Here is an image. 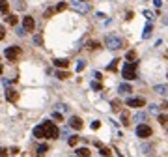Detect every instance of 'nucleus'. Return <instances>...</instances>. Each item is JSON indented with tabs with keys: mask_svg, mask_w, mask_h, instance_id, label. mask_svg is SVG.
<instances>
[{
	"mask_svg": "<svg viewBox=\"0 0 168 157\" xmlns=\"http://www.w3.org/2000/svg\"><path fill=\"white\" fill-rule=\"evenodd\" d=\"M163 22H164V25H168V15H166V17L163 19Z\"/></svg>",
	"mask_w": 168,
	"mask_h": 157,
	"instance_id": "obj_47",
	"label": "nucleus"
},
{
	"mask_svg": "<svg viewBox=\"0 0 168 157\" xmlns=\"http://www.w3.org/2000/svg\"><path fill=\"white\" fill-rule=\"evenodd\" d=\"M105 45H107V49H110V51H116V49H121L123 47V43H121V39L118 36H107Z\"/></svg>",
	"mask_w": 168,
	"mask_h": 157,
	"instance_id": "obj_4",
	"label": "nucleus"
},
{
	"mask_svg": "<svg viewBox=\"0 0 168 157\" xmlns=\"http://www.w3.org/2000/svg\"><path fill=\"white\" fill-rule=\"evenodd\" d=\"M69 125H71L73 129H77V131H81V129L84 127V122L78 118V116H73V118L69 120Z\"/></svg>",
	"mask_w": 168,
	"mask_h": 157,
	"instance_id": "obj_9",
	"label": "nucleus"
},
{
	"mask_svg": "<svg viewBox=\"0 0 168 157\" xmlns=\"http://www.w3.org/2000/svg\"><path fill=\"white\" fill-rule=\"evenodd\" d=\"M4 54H6V58H8L9 62H15L19 56H21V49H19V47H8Z\"/></svg>",
	"mask_w": 168,
	"mask_h": 157,
	"instance_id": "obj_5",
	"label": "nucleus"
},
{
	"mask_svg": "<svg viewBox=\"0 0 168 157\" xmlns=\"http://www.w3.org/2000/svg\"><path fill=\"white\" fill-rule=\"evenodd\" d=\"M67 144H69V146H77L78 144V137H77V135H73V137L67 140Z\"/></svg>",
	"mask_w": 168,
	"mask_h": 157,
	"instance_id": "obj_26",
	"label": "nucleus"
},
{
	"mask_svg": "<svg viewBox=\"0 0 168 157\" xmlns=\"http://www.w3.org/2000/svg\"><path fill=\"white\" fill-rule=\"evenodd\" d=\"M121 123L123 125H129V114L127 112H121Z\"/></svg>",
	"mask_w": 168,
	"mask_h": 157,
	"instance_id": "obj_25",
	"label": "nucleus"
},
{
	"mask_svg": "<svg viewBox=\"0 0 168 157\" xmlns=\"http://www.w3.org/2000/svg\"><path fill=\"white\" fill-rule=\"evenodd\" d=\"M71 157H78V155H71Z\"/></svg>",
	"mask_w": 168,
	"mask_h": 157,
	"instance_id": "obj_49",
	"label": "nucleus"
},
{
	"mask_svg": "<svg viewBox=\"0 0 168 157\" xmlns=\"http://www.w3.org/2000/svg\"><path fill=\"white\" fill-rule=\"evenodd\" d=\"M65 8H67V4H65V2H60L58 6H56V11H64Z\"/></svg>",
	"mask_w": 168,
	"mask_h": 157,
	"instance_id": "obj_33",
	"label": "nucleus"
},
{
	"mask_svg": "<svg viewBox=\"0 0 168 157\" xmlns=\"http://www.w3.org/2000/svg\"><path fill=\"white\" fill-rule=\"evenodd\" d=\"M4 38H6V28H4L2 25H0V41H2Z\"/></svg>",
	"mask_w": 168,
	"mask_h": 157,
	"instance_id": "obj_34",
	"label": "nucleus"
},
{
	"mask_svg": "<svg viewBox=\"0 0 168 157\" xmlns=\"http://www.w3.org/2000/svg\"><path fill=\"white\" fill-rule=\"evenodd\" d=\"M26 8V2L25 0H17V9H25Z\"/></svg>",
	"mask_w": 168,
	"mask_h": 157,
	"instance_id": "obj_30",
	"label": "nucleus"
},
{
	"mask_svg": "<svg viewBox=\"0 0 168 157\" xmlns=\"http://www.w3.org/2000/svg\"><path fill=\"white\" fill-rule=\"evenodd\" d=\"M88 49H92V51L99 49V43H97V41H90V43H88Z\"/></svg>",
	"mask_w": 168,
	"mask_h": 157,
	"instance_id": "obj_27",
	"label": "nucleus"
},
{
	"mask_svg": "<svg viewBox=\"0 0 168 157\" xmlns=\"http://www.w3.org/2000/svg\"><path fill=\"white\" fill-rule=\"evenodd\" d=\"M0 11L6 15H9V2L8 0H0Z\"/></svg>",
	"mask_w": 168,
	"mask_h": 157,
	"instance_id": "obj_16",
	"label": "nucleus"
},
{
	"mask_svg": "<svg viewBox=\"0 0 168 157\" xmlns=\"http://www.w3.org/2000/svg\"><path fill=\"white\" fill-rule=\"evenodd\" d=\"M9 153H13V155H17V153H19V148H11V150H9Z\"/></svg>",
	"mask_w": 168,
	"mask_h": 157,
	"instance_id": "obj_45",
	"label": "nucleus"
},
{
	"mask_svg": "<svg viewBox=\"0 0 168 157\" xmlns=\"http://www.w3.org/2000/svg\"><path fill=\"white\" fill-rule=\"evenodd\" d=\"M146 118H148V114H146V112H142V110H138L137 114L133 116V120L134 122H138V123H142V122H146Z\"/></svg>",
	"mask_w": 168,
	"mask_h": 157,
	"instance_id": "obj_13",
	"label": "nucleus"
},
{
	"mask_svg": "<svg viewBox=\"0 0 168 157\" xmlns=\"http://www.w3.org/2000/svg\"><path fill=\"white\" fill-rule=\"evenodd\" d=\"M112 109H114V110H120V101H118V99L112 101Z\"/></svg>",
	"mask_w": 168,
	"mask_h": 157,
	"instance_id": "obj_38",
	"label": "nucleus"
},
{
	"mask_svg": "<svg viewBox=\"0 0 168 157\" xmlns=\"http://www.w3.org/2000/svg\"><path fill=\"white\" fill-rule=\"evenodd\" d=\"M54 11H56V9H54V8H49V9H47V11H45V17H51V15H52V13H54Z\"/></svg>",
	"mask_w": 168,
	"mask_h": 157,
	"instance_id": "obj_37",
	"label": "nucleus"
},
{
	"mask_svg": "<svg viewBox=\"0 0 168 157\" xmlns=\"http://www.w3.org/2000/svg\"><path fill=\"white\" fill-rule=\"evenodd\" d=\"M99 125H101L99 122H94V123H92V129H99Z\"/></svg>",
	"mask_w": 168,
	"mask_h": 157,
	"instance_id": "obj_44",
	"label": "nucleus"
},
{
	"mask_svg": "<svg viewBox=\"0 0 168 157\" xmlns=\"http://www.w3.org/2000/svg\"><path fill=\"white\" fill-rule=\"evenodd\" d=\"M150 150H151V146H148V144H146V146H142V152H144V153H148Z\"/></svg>",
	"mask_w": 168,
	"mask_h": 157,
	"instance_id": "obj_42",
	"label": "nucleus"
},
{
	"mask_svg": "<svg viewBox=\"0 0 168 157\" xmlns=\"http://www.w3.org/2000/svg\"><path fill=\"white\" fill-rule=\"evenodd\" d=\"M166 77H168V73H166Z\"/></svg>",
	"mask_w": 168,
	"mask_h": 157,
	"instance_id": "obj_50",
	"label": "nucleus"
},
{
	"mask_svg": "<svg viewBox=\"0 0 168 157\" xmlns=\"http://www.w3.org/2000/svg\"><path fill=\"white\" fill-rule=\"evenodd\" d=\"M150 112H151V114H157V116H159V107H157V105H150Z\"/></svg>",
	"mask_w": 168,
	"mask_h": 157,
	"instance_id": "obj_29",
	"label": "nucleus"
},
{
	"mask_svg": "<svg viewBox=\"0 0 168 157\" xmlns=\"http://www.w3.org/2000/svg\"><path fill=\"white\" fill-rule=\"evenodd\" d=\"M56 77H58L60 81H64V78H67V77H71V75L67 73V71H64V69H62V71H56Z\"/></svg>",
	"mask_w": 168,
	"mask_h": 157,
	"instance_id": "obj_21",
	"label": "nucleus"
},
{
	"mask_svg": "<svg viewBox=\"0 0 168 157\" xmlns=\"http://www.w3.org/2000/svg\"><path fill=\"white\" fill-rule=\"evenodd\" d=\"M77 155L78 157H90V150L88 148H78L77 150Z\"/></svg>",
	"mask_w": 168,
	"mask_h": 157,
	"instance_id": "obj_18",
	"label": "nucleus"
},
{
	"mask_svg": "<svg viewBox=\"0 0 168 157\" xmlns=\"http://www.w3.org/2000/svg\"><path fill=\"white\" fill-rule=\"evenodd\" d=\"M153 90L157 94H161V95H168V84H157Z\"/></svg>",
	"mask_w": 168,
	"mask_h": 157,
	"instance_id": "obj_11",
	"label": "nucleus"
},
{
	"mask_svg": "<svg viewBox=\"0 0 168 157\" xmlns=\"http://www.w3.org/2000/svg\"><path fill=\"white\" fill-rule=\"evenodd\" d=\"M118 92L125 95V94H131V92H133V88H131V84H120V86H118Z\"/></svg>",
	"mask_w": 168,
	"mask_h": 157,
	"instance_id": "obj_15",
	"label": "nucleus"
},
{
	"mask_svg": "<svg viewBox=\"0 0 168 157\" xmlns=\"http://www.w3.org/2000/svg\"><path fill=\"white\" fill-rule=\"evenodd\" d=\"M99 150H101V153H103V157H110V153H112L108 148H105V146H103V148H99Z\"/></svg>",
	"mask_w": 168,
	"mask_h": 157,
	"instance_id": "obj_28",
	"label": "nucleus"
},
{
	"mask_svg": "<svg viewBox=\"0 0 168 157\" xmlns=\"http://www.w3.org/2000/svg\"><path fill=\"white\" fill-rule=\"evenodd\" d=\"M25 34H26L25 28H17V36H25Z\"/></svg>",
	"mask_w": 168,
	"mask_h": 157,
	"instance_id": "obj_40",
	"label": "nucleus"
},
{
	"mask_svg": "<svg viewBox=\"0 0 168 157\" xmlns=\"http://www.w3.org/2000/svg\"><path fill=\"white\" fill-rule=\"evenodd\" d=\"M92 88H94V90H99V92H101V84H99V82H92Z\"/></svg>",
	"mask_w": 168,
	"mask_h": 157,
	"instance_id": "obj_41",
	"label": "nucleus"
},
{
	"mask_svg": "<svg viewBox=\"0 0 168 157\" xmlns=\"http://www.w3.org/2000/svg\"><path fill=\"white\" fill-rule=\"evenodd\" d=\"M45 152H49V146H47V144H41L39 148H38V155H43Z\"/></svg>",
	"mask_w": 168,
	"mask_h": 157,
	"instance_id": "obj_24",
	"label": "nucleus"
},
{
	"mask_svg": "<svg viewBox=\"0 0 168 157\" xmlns=\"http://www.w3.org/2000/svg\"><path fill=\"white\" fill-rule=\"evenodd\" d=\"M157 120H159L161 125H166V123H168V114H159V116H157Z\"/></svg>",
	"mask_w": 168,
	"mask_h": 157,
	"instance_id": "obj_20",
	"label": "nucleus"
},
{
	"mask_svg": "<svg viewBox=\"0 0 168 157\" xmlns=\"http://www.w3.org/2000/svg\"><path fill=\"white\" fill-rule=\"evenodd\" d=\"M22 28H25L26 32H32L34 28H36V21H34L30 15H26L25 19H22Z\"/></svg>",
	"mask_w": 168,
	"mask_h": 157,
	"instance_id": "obj_7",
	"label": "nucleus"
},
{
	"mask_svg": "<svg viewBox=\"0 0 168 157\" xmlns=\"http://www.w3.org/2000/svg\"><path fill=\"white\" fill-rule=\"evenodd\" d=\"M118 62H120V60H112V64H108L107 69H108V71H116V69H118Z\"/></svg>",
	"mask_w": 168,
	"mask_h": 157,
	"instance_id": "obj_22",
	"label": "nucleus"
},
{
	"mask_svg": "<svg viewBox=\"0 0 168 157\" xmlns=\"http://www.w3.org/2000/svg\"><path fill=\"white\" fill-rule=\"evenodd\" d=\"M144 105H146V101H144L142 97H131V99H127V107L140 109V107H144Z\"/></svg>",
	"mask_w": 168,
	"mask_h": 157,
	"instance_id": "obj_8",
	"label": "nucleus"
},
{
	"mask_svg": "<svg viewBox=\"0 0 168 157\" xmlns=\"http://www.w3.org/2000/svg\"><path fill=\"white\" fill-rule=\"evenodd\" d=\"M2 71H4V67H2V65H0V75H2Z\"/></svg>",
	"mask_w": 168,
	"mask_h": 157,
	"instance_id": "obj_48",
	"label": "nucleus"
},
{
	"mask_svg": "<svg viewBox=\"0 0 168 157\" xmlns=\"http://www.w3.org/2000/svg\"><path fill=\"white\" fill-rule=\"evenodd\" d=\"M6 99L9 101V103H15V101L19 99V94L15 92L13 88H8V90H6Z\"/></svg>",
	"mask_w": 168,
	"mask_h": 157,
	"instance_id": "obj_10",
	"label": "nucleus"
},
{
	"mask_svg": "<svg viewBox=\"0 0 168 157\" xmlns=\"http://www.w3.org/2000/svg\"><path fill=\"white\" fill-rule=\"evenodd\" d=\"M144 15H146V17H148L150 21H151V19L155 17V15H153V11H150V9H144Z\"/></svg>",
	"mask_w": 168,
	"mask_h": 157,
	"instance_id": "obj_32",
	"label": "nucleus"
},
{
	"mask_svg": "<svg viewBox=\"0 0 168 157\" xmlns=\"http://www.w3.org/2000/svg\"><path fill=\"white\" fill-rule=\"evenodd\" d=\"M34 137H36V139H45V129H43V125H36V127H34Z\"/></svg>",
	"mask_w": 168,
	"mask_h": 157,
	"instance_id": "obj_12",
	"label": "nucleus"
},
{
	"mask_svg": "<svg viewBox=\"0 0 168 157\" xmlns=\"http://www.w3.org/2000/svg\"><path fill=\"white\" fill-rule=\"evenodd\" d=\"M54 65H56V67H62V69H65V67L69 65V60H65V58H56V60H54Z\"/></svg>",
	"mask_w": 168,
	"mask_h": 157,
	"instance_id": "obj_14",
	"label": "nucleus"
},
{
	"mask_svg": "<svg viewBox=\"0 0 168 157\" xmlns=\"http://www.w3.org/2000/svg\"><path fill=\"white\" fill-rule=\"evenodd\" d=\"M137 67H138L137 62H127L125 65H123L121 77L125 78V81H134V78H137Z\"/></svg>",
	"mask_w": 168,
	"mask_h": 157,
	"instance_id": "obj_2",
	"label": "nucleus"
},
{
	"mask_svg": "<svg viewBox=\"0 0 168 157\" xmlns=\"http://www.w3.org/2000/svg\"><path fill=\"white\" fill-rule=\"evenodd\" d=\"M69 8L75 9V11H78V13H88V11H90V4L84 2V0H71Z\"/></svg>",
	"mask_w": 168,
	"mask_h": 157,
	"instance_id": "obj_3",
	"label": "nucleus"
},
{
	"mask_svg": "<svg viewBox=\"0 0 168 157\" xmlns=\"http://www.w3.org/2000/svg\"><path fill=\"white\" fill-rule=\"evenodd\" d=\"M125 58H127L129 62H134V58H137V52H134V51H129V52L125 54Z\"/></svg>",
	"mask_w": 168,
	"mask_h": 157,
	"instance_id": "obj_23",
	"label": "nucleus"
},
{
	"mask_svg": "<svg viewBox=\"0 0 168 157\" xmlns=\"http://www.w3.org/2000/svg\"><path fill=\"white\" fill-rule=\"evenodd\" d=\"M163 109H168V101H164V103H163Z\"/></svg>",
	"mask_w": 168,
	"mask_h": 157,
	"instance_id": "obj_46",
	"label": "nucleus"
},
{
	"mask_svg": "<svg viewBox=\"0 0 168 157\" xmlns=\"http://www.w3.org/2000/svg\"><path fill=\"white\" fill-rule=\"evenodd\" d=\"M34 43L41 45V43H43V38H41V36H34Z\"/></svg>",
	"mask_w": 168,
	"mask_h": 157,
	"instance_id": "obj_35",
	"label": "nucleus"
},
{
	"mask_svg": "<svg viewBox=\"0 0 168 157\" xmlns=\"http://www.w3.org/2000/svg\"><path fill=\"white\" fill-rule=\"evenodd\" d=\"M84 65H86V64H84V62L81 60V62L77 64V71H82V69H84Z\"/></svg>",
	"mask_w": 168,
	"mask_h": 157,
	"instance_id": "obj_36",
	"label": "nucleus"
},
{
	"mask_svg": "<svg viewBox=\"0 0 168 157\" xmlns=\"http://www.w3.org/2000/svg\"><path fill=\"white\" fill-rule=\"evenodd\" d=\"M151 30H153V26H151V25H148V26L144 28V32H142V38H144V39H148V38L151 36Z\"/></svg>",
	"mask_w": 168,
	"mask_h": 157,
	"instance_id": "obj_17",
	"label": "nucleus"
},
{
	"mask_svg": "<svg viewBox=\"0 0 168 157\" xmlns=\"http://www.w3.org/2000/svg\"><path fill=\"white\" fill-rule=\"evenodd\" d=\"M52 118H54L56 122H62V120H64V116L60 114V112H52Z\"/></svg>",
	"mask_w": 168,
	"mask_h": 157,
	"instance_id": "obj_31",
	"label": "nucleus"
},
{
	"mask_svg": "<svg viewBox=\"0 0 168 157\" xmlns=\"http://www.w3.org/2000/svg\"><path fill=\"white\" fill-rule=\"evenodd\" d=\"M6 22H8V25H11V26H15L17 25V17L15 15H6Z\"/></svg>",
	"mask_w": 168,
	"mask_h": 157,
	"instance_id": "obj_19",
	"label": "nucleus"
},
{
	"mask_svg": "<svg viewBox=\"0 0 168 157\" xmlns=\"http://www.w3.org/2000/svg\"><path fill=\"white\" fill-rule=\"evenodd\" d=\"M137 135L140 139H148V137H151V127L150 125H144V123H140V125L137 127Z\"/></svg>",
	"mask_w": 168,
	"mask_h": 157,
	"instance_id": "obj_6",
	"label": "nucleus"
},
{
	"mask_svg": "<svg viewBox=\"0 0 168 157\" xmlns=\"http://www.w3.org/2000/svg\"><path fill=\"white\" fill-rule=\"evenodd\" d=\"M0 157H8V150L6 148H0Z\"/></svg>",
	"mask_w": 168,
	"mask_h": 157,
	"instance_id": "obj_39",
	"label": "nucleus"
},
{
	"mask_svg": "<svg viewBox=\"0 0 168 157\" xmlns=\"http://www.w3.org/2000/svg\"><path fill=\"white\" fill-rule=\"evenodd\" d=\"M43 129H45V139H51V140H54V139H58L60 137V129L54 125L52 122H49V120H45L43 123Z\"/></svg>",
	"mask_w": 168,
	"mask_h": 157,
	"instance_id": "obj_1",
	"label": "nucleus"
},
{
	"mask_svg": "<svg viewBox=\"0 0 168 157\" xmlns=\"http://www.w3.org/2000/svg\"><path fill=\"white\" fill-rule=\"evenodd\" d=\"M153 4H155V8H161L163 6V0H153Z\"/></svg>",
	"mask_w": 168,
	"mask_h": 157,
	"instance_id": "obj_43",
	"label": "nucleus"
}]
</instances>
